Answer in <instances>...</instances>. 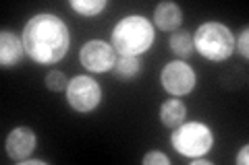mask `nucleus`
<instances>
[{
  "label": "nucleus",
  "mask_w": 249,
  "mask_h": 165,
  "mask_svg": "<svg viewBox=\"0 0 249 165\" xmlns=\"http://www.w3.org/2000/svg\"><path fill=\"white\" fill-rule=\"evenodd\" d=\"M154 27L142 15H129L116 23L112 31V48L119 56H139L152 48Z\"/></svg>",
  "instance_id": "f03ea898"
},
{
  "label": "nucleus",
  "mask_w": 249,
  "mask_h": 165,
  "mask_svg": "<svg viewBox=\"0 0 249 165\" xmlns=\"http://www.w3.org/2000/svg\"><path fill=\"white\" fill-rule=\"evenodd\" d=\"M237 48H239V52H241V56L249 58V27H245L243 31H241V37H239Z\"/></svg>",
  "instance_id": "f3484780"
},
{
  "label": "nucleus",
  "mask_w": 249,
  "mask_h": 165,
  "mask_svg": "<svg viewBox=\"0 0 249 165\" xmlns=\"http://www.w3.org/2000/svg\"><path fill=\"white\" fill-rule=\"evenodd\" d=\"M193 50H197L201 56L212 60V62H222L231 58L235 52V37H232L231 29L222 23L210 21L204 23L193 35Z\"/></svg>",
  "instance_id": "7ed1b4c3"
},
{
  "label": "nucleus",
  "mask_w": 249,
  "mask_h": 165,
  "mask_svg": "<svg viewBox=\"0 0 249 165\" xmlns=\"http://www.w3.org/2000/svg\"><path fill=\"white\" fill-rule=\"evenodd\" d=\"M23 54H25L23 39H19L13 31L2 29V33H0V64L2 68L15 66L23 58Z\"/></svg>",
  "instance_id": "1a4fd4ad"
},
{
  "label": "nucleus",
  "mask_w": 249,
  "mask_h": 165,
  "mask_svg": "<svg viewBox=\"0 0 249 165\" xmlns=\"http://www.w3.org/2000/svg\"><path fill=\"white\" fill-rule=\"evenodd\" d=\"M25 54L37 64H56L67 56L71 35L65 21L56 15H36L23 29Z\"/></svg>",
  "instance_id": "f257e3e1"
},
{
  "label": "nucleus",
  "mask_w": 249,
  "mask_h": 165,
  "mask_svg": "<svg viewBox=\"0 0 249 165\" xmlns=\"http://www.w3.org/2000/svg\"><path fill=\"white\" fill-rule=\"evenodd\" d=\"M106 0H71V9L83 17H96L100 11L106 9Z\"/></svg>",
  "instance_id": "4468645a"
},
{
  "label": "nucleus",
  "mask_w": 249,
  "mask_h": 165,
  "mask_svg": "<svg viewBox=\"0 0 249 165\" xmlns=\"http://www.w3.org/2000/svg\"><path fill=\"white\" fill-rule=\"evenodd\" d=\"M143 163L145 165H170V159L164 153H158V151H152L143 157Z\"/></svg>",
  "instance_id": "dca6fc26"
},
{
  "label": "nucleus",
  "mask_w": 249,
  "mask_h": 165,
  "mask_svg": "<svg viewBox=\"0 0 249 165\" xmlns=\"http://www.w3.org/2000/svg\"><path fill=\"white\" fill-rule=\"evenodd\" d=\"M170 50H173L178 58H189L193 52V37L189 31H175L170 35Z\"/></svg>",
  "instance_id": "ddd939ff"
},
{
  "label": "nucleus",
  "mask_w": 249,
  "mask_h": 165,
  "mask_svg": "<svg viewBox=\"0 0 249 165\" xmlns=\"http://www.w3.org/2000/svg\"><path fill=\"white\" fill-rule=\"evenodd\" d=\"M139 70H142V62L137 56H119L114 62V75L119 78H124V81L137 76Z\"/></svg>",
  "instance_id": "f8f14e48"
},
{
  "label": "nucleus",
  "mask_w": 249,
  "mask_h": 165,
  "mask_svg": "<svg viewBox=\"0 0 249 165\" xmlns=\"http://www.w3.org/2000/svg\"><path fill=\"white\" fill-rule=\"evenodd\" d=\"M154 21L162 31H177L183 23V13L175 2H160L154 11Z\"/></svg>",
  "instance_id": "9d476101"
},
{
  "label": "nucleus",
  "mask_w": 249,
  "mask_h": 165,
  "mask_svg": "<svg viewBox=\"0 0 249 165\" xmlns=\"http://www.w3.org/2000/svg\"><path fill=\"white\" fill-rule=\"evenodd\" d=\"M46 87L50 91H67L69 87V78L67 75L62 73V70H50L48 75H46Z\"/></svg>",
  "instance_id": "2eb2a0df"
},
{
  "label": "nucleus",
  "mask_w": 249,
  "mask_h": 165,
  "mask_svg": "<svg viewBox=\"0 0 249 165\" xmlns=\"http://www.w3.org/2000/svg\"><path fill=\"white\" fill-rule=\"evenodd\" d=\"M196 73L193 68L187 64L183 60H175V62H168V64L162 68L160 73V83L170 95L175 97H181L187 95L196 89Z\"/></svg>",
  "instance_id": "423d86ee"
},
{
  "label": "nucleus",
  "mask_w": 249,
  "mask_h": 165,
  "mask_svg": "<svg viewBox=\"0 0 249 165\" xmlns=\"http://www.w3.org/2000/svg\"><path fill=\"white\" fill-rule=\"evenodd\" d=\"M79 60L83 68H88L89 73H106V70L114 68L116 52L112 44H106L102 39H91L81 48Z\"/></svg>",
  "instance_id": "0eeeda50"
},
{
  "label": "nucleus",
  "mask_w": 249,
  "mask_h": 165,
  "mask_svg": "<svg viewBox=\"0 0 249 165\" xmlns=\"http://www.w3.org/2000/svg\"><path fill=\"white\" fill-rule=\"evenodd\" d=\"M23 165H46V161H42V159H25Z\"/></svg>",
  "instance_id": "6ab92c4d"
},
{
  "label": "nucleus",
  "mask_w": 249,
  "mask_h": 165,
  "mask_svg": "<svg viewBox=\"0 0 249 165\" xmlns=\"http://www.w3.org/2000/svg\"><path fill=\"white\" fill-rule=\"evenodd\" d=\"M36 145H37L36 132L29 126H17L6 136V155H9L13 161L23 163L36 151Z\"/></svg>",
  "instance_id": "6e6552de"
},
{
  "label": "nucleus",
  "mask_w": 249,
  "mask_h": 165,
  "mask_svg": "<svg viewBox=\"0 0 249 165\" xmlns=\"http://www.w3.org/2000/svg\"><path fill=\"white\" fill-rule=\"evenodd\" d=\"M175 151L181 153L183 157L196 159V157H204L214 145V136L206 124L201 122H187L177 126L173 136H170Z\"/></svg>",
  "instance_id": "20e7f679"
},
{
  "label": "nucleus",
  "mask_w": 249,
  "mask_h": 165,
  "mask_svg": "<svg viewBox=\"0 0 249 165\" xmlns=\"http://www.w3.org/2000/svg\"><path fill=\"white\" fill-rule=\"evenodd\" d=\"M185 116H187V107L183 101H178V99H168L166 104H162V107H160V120L168 128L181 126L185 122Z\"/></svg>",
  "instance_id": "9b49d317"
},
{
  "label": "nucleus",
  "mask_w": 249,
  "mask_h": 165,
  "mask_svg": "<svg viewBox=\"0 0 249 165\" xmlns=\"http://www.w3.org/2000/svg\"><path fill=\"white\" fill-rule=\"evenodd\" d=\"M237 163H239V165H247V163H249V147H247V145L239 151V155H237Z\"/></svg>",
  "instance_id": "a211bd4d"
},
{
  "label": "nucleus",
  "mask_w": 249,
  "mask_h": 165,
  "mask_svg": "<svg viewBox=\"0 0 249 165\" xmlns=\"http://www.w3.org/2000/svg\"><path fill=\"white\" fill-rule=\"evenodd\" d=\"M67 101L75 112L89 114L100 105V101H102V89H100L98 81H93L91 76L79 75V76H75L73 81H69Z\"/></svg>",
  "instance_id": "39448f33"
}]
</instances>
